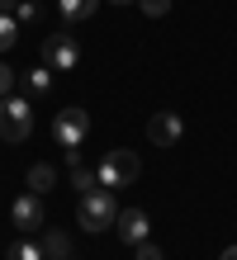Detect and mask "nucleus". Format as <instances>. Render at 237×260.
<instances>
[{"mask_svg": "<svg viewBox=\"0 0 237 260\" xmlns=\"http://www.w3.org/2000/svg\"><path fill=\"white\" fill-rule=\"evenodd\" d=\"M119 218V204H114V189H104V185H95L81 194V204H76V222L86 227V232H109Z\"/></svg>", "mask_w": 237, "mask_h": 260, "instance_id": "nucleus-1", "label": "nucleus"}, {"mask_svg": "<svg viewBox=\"0 0 237 260\" xmlns=\"http://www.w3.org/2000/svg\"><path fill=\"white\" fill-rule=\"evenodd\" d=\"M138 175H142V161L133 156L128 147L104 151V156H100V166H95V180H100L104 189H123V185H133Z\"/></svg>", "mask_w": 237, "mask_h": 260, "instance_id": "nucleus-2", "label": "nucleus"}, {"mask_svg": "<svg viewBox=\"0 0 237 260\" xmlns=\"http://www.w3.org/2000/svg\"><path fill=\"white\" fill-rule=\"evenodd\" d=\"M34 133V104L24 95H5L0 100V137L5 142H24Z\"/></svg>", "mask_w": 237, "mask_h": 260, "instance_id": "nucleus-3", "label": "nucleus"}, {"mask_svg": "<svg viewBox=\"0 0 237 260\" xmlns=\"http://www.w3.org/2000/svg\"><path fill=\"white\" fill-rule=\"evenodd\" d=\"M86 133H90V114L76 109V104L52 118V142H57L62 151H81V147H86Z\"/></svg>", "mask_w": 237, "mask_h": 260, "instance_id": "nucleus-4", "label": "nucleus"}, {"mask_svg": "<svg viewBox=\"0 0 237 260\" xmlns=\"http://www.w3.org/2000/svg\"><path fill=\"white\" fill-rule=\"evenodd\" d=\"M43 62L52 71H71L76 62H81V43H76L67 28H62V34H47L43 38Z\"/></svg>", "mask_w": 237, "mask_h": 260, "instance_id": "nucleus-5", "label": "nucleus"}, {"mask_svg": "<svg viewBox=\"0 0 237 260\" xmlns=\"http://www.w3.org/2000/svg\"><path fill=\"white\" fill-rule=\"evenodd\" d=\"M10 218H14V227H24V232H38V227L47 222V208H43V194H19L10 204Z\"/></svg>", "mask_w": 237, "mask_h": 260, "instance_id": "nucleus-6", "label": "nucleus"}, {"mask_svg": "<svg viewBox=\"0 0 237 260\" xmlns=\"http://www.w3.org/2000/svg\"><path fill=\"white\" fill-rule=\"evenodd\" d=\"M180 133H185V123H180V114H171V109H162V114H152V118H147V137H152V147H176V142H180Z\"/></svg>", "mask_w": 237, "mask_h": 260, "instance_id": "nucleus-7", "label": "nucleus"}, {"mask_svg": "<svg viewBox=\"0 0 237 260\" xmlns=\"http://www.w3.org/2000/svg\"><path fill=\"white\" fill-rule=\"evenodd\" d=\"M147 213H142V208H123L119 213V218H114V232L123 237V241H128V246H138V241H147Z\"/></svg>", "mask_w": 237, "mask_h": 260, "instance_id": "nucleus-8", "label": "nucleus"}, {"mask_svg": "<svg viewBox=\"0 0 237 260\" xmlns=\"http://www.w3.org/2000/svg\"><path fill=\"white\" fill-rule=\"evenodd\" d=\"M100 10V0H57V14L67 24H81V19H90V14Z\"/></svg>", "mask_w": 237, "mask_h": 260, "instance_id": "nucleus-9", "label": "nucleus"}, {"mask_svg": "<svg viewBox=\"0 0 237 260\" xmlns=\"http://www.w3.org/2000/svg\"><path fill=\"white\" fill-rule=\"evenodd\" d=\"M52 185H57V171H52V166H47V161L29 166V189H34V194H47Z\"/></svg>", "mask_w": 237, "mask_h": 260, "instance_id": "nucleus-10", "label": "nucleus"}, {"mask_svg": "<svg viewBox=\"0 0 237 260\" xmlns=\"http://www.w3.org/2000/svg\"><path fill=\"white\" fill-rule=\"evenodd\" d=\"M24 90L29 95H47V90H52V67H34V71H24Z\"/></svg>", "mask_w": 237, "mask_h": 260, "instance_id": "nucleus-11", "label": "nucleus"}, {"mask_svg": "<svg viewBox=\"0 0 237 260\" xmlns=\"http://www.w3.org/2000/svg\"><path fill=\"white\" fill-rule=\"evenodd\" d=\"M5 260H47V255H43V241L24 237V241H14V246L5 251Z\"/></svg>", "mask_w": 237, "mask_h": 260, "instance_id": "nucleus-12", "label": "nucleus"}, {"mask_svg": "<svg viewBox=\"0 0 237 260\" xmlns=\"http://www.w3.org/2000/svg\"><path fill=\"white\" fill-rule=\"evenodd\" d=\"M43 255H47V260H67V255H71V237H67V232H47Z\"/></svg>", "mask_w": 237, "mask_h": 260, "instance_id": "nucleus-13", "label": "nucleus"}, {"mask_svg": "<svg viewBox=\"0 0 237 260\" xmlns=\"http://www.w3.org/2000/svg\"><path fill=\"white\" fill-rule=\"evenodd\" d=\"M14 43H19V19L10 10H0V52H10Z\"/></svg>", "mask_w": 237, "mask_h": 260, "instance_id": "nucleus-14", "label": "nucleus"}, {"mask_svg": "<svg viewBox=\"0 0 237 260\" xmlns=\"http://www.w3.org/2000/svg\"><path fill=\"white\" fill-rule=\"evenodd\" d=\"M71 185L86 194V189H95V185H100V180H95V171H90V166H71Z\"/></svg>", "mask_w": 237, "mask_h": 260, "instance_id": "nucleus-15", "label": "nucleus"}, {"mask_svg": "<svg viewBox=\"0 0 237 260\" xmlns=\"http://www.w3.org/2000/svg\"><path fill=\"white\" fill-rule=\"evenodd\" d=\"M14 19H19V28L38 24V5H34V0H14Z\"/></svg>", "mask_w": 237, "mask_h": 260, "instance_id": "nucleus-16", "label": "nucleus"}, {"mask_svg": "<svg viewBox=\"0 0 237 260\" xmlns=\"http://www.w3.org/2000/svg\"><path fill=\"white\" fill-rule=\"evenodd\" d=\"M14 85H19V76L10 71V62H0V100H5V95H14Z\"/></svg>", "mask_w": 237, "mask_h": 260, "instance_id": "nucleus-17", "label": "nucleus"}, {"mask_svg": "<svg viewBox=\"0 0 237 260\" xmlns=\"http://www.w3.org/2000/svg\"><path fill=\"white\" fill-rule=\"evenodd\" d=\"M142 5V14H152V19H162V14L171 10V0H138Z\"/></svg>", "mask_w": 237, "mask_h": 260, "instance_id": "nucleus-18", "label": "nucleus"}, {"mask_svg": "<svg viewBox=\"0 0 237 260\" xmlns=\"http://www.w3.org/2000/svg\"><path fill=\"white\" fill-rule=\"evenodd\" d=\"M133 251H138V260H166V255H162V246H152V241H138Z\"/></svg>", "mask_w": 237, "mask_h": 260, "instance_id": "nucleus-19", "label": "nucleus"}, {"mask_svg": "<svg viewBox=\"0 0 237 260\" xmlns=\"http://www.w3.org/2000/svg\"><path fill=\"white\" fill-rule=\"evenodd\" d=\"M218 260H237V246H228V251H223V255H218Z\"/></svg>", "mask_w": 237, "mask_h": 260, "instance_id": "nucleus-20", "label": "nucleus"}, {"mask_svg": "<svg viewBox=\"0 0 237 260\" xmlns=\"http://www.w3.org/2000/svg\"><path fill=\"white\" fill-rule=\"evenodd\" d=\"M0 10H14V0H0Z\"/></svg>", "mask_w": 237, "mask_h": 260, "instance_id": "nucleus-21", "label": "nucleus"}, {"mask_svg": "<svg viewBox=\"0 0 237 260\" xmlns=\"http://www.w3.org/2000/svg\"><path fill=\"white\" fill-rule=\"evenodd\" d=\"M114 5H128V0H114Z\"/></svg>", "mask_w": 237, "mask_h": 260, "instance_id": "nucleus-22", "label": "nucleus"}, {"mask_svg": "<svg viewBox=\"0 0 237 260\" xmlns=\"http://www.w3.org/2000/svg\"><path fill=\"white\" fill-rule=\"evenodd\" d=\"M67 260H71V255H67Z\"/></svg>", "mask_w": 237, "mask_h": 260, "instance_id": "nucleus-23", "label": "nucleus"}]
</instances>
